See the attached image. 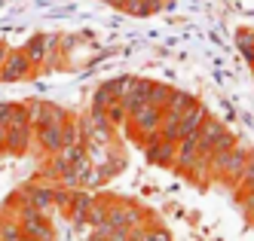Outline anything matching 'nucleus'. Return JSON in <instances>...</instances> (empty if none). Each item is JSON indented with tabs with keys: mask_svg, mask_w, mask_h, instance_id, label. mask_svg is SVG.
Segmentation results:
<instances>
[{
	"mask_svg": "<svg viewBox=\"0 0 254 241\" xmlns=\"http://www.w3.org/2000/svg\"><path fill=\"white\" fill-rule=\"evenodd\" d=\"M83 52L86 40L74 34H40L22 46L0 43V83H25L56 70H74L83 64Z\"/></svg>",
	"mask_w": 254,
	"mask_h": 241,
	"instance_id": "nucleus-1",
	"label": "nucleus"
},
{
	"mask_svg": "<svg viewBox=\"0 0 254 241\" xmlns=\"http://www.w3.org/2000/svg\"><path fill=\"white\" fill-rule=\"evenodd\" d=\"M98 3L111 6V9H117V12H126V15L144 18V15H156V12H162V9H169L172 0H98Z\"/></svg>",
	"mask_w": 254,
	"mask_h": 241,
	"instance_id": "nucleus-2",
	"label": "nucleus"
}]
</instances>
